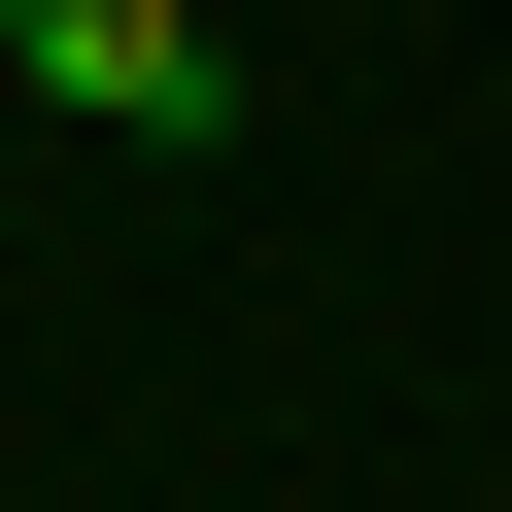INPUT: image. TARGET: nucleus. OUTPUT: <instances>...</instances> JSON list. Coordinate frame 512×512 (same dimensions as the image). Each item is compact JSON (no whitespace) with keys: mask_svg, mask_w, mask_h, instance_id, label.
Returning <instances> with one entry per match:
<instances>
[{"mask_svg":"<svg viewBox=\"0 0 512 512\" xmlns=\"http://www.w3.org/2000/svg\"><path fill=\"white\" fill-rule=\"evenodd\" d=\"M0 69H35L69 137H239V35L205 0H0Z\"/></svg>","mask_w":512,"mask_h":512,"instance_id":"nucleus-1","label":"nucleus"}]
</instances>
